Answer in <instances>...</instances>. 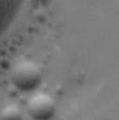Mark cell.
Here are the masks:
<instances>
[{"label":"cell","instance_id":"obj_3","mask_svg":"<svg viewBox=\"0 0 119 120\" xmlns=\"http://www.w3.org/2000/svg\"><path fill=\"white\" fill-rule=\"evenodd\" d=\"M0 120H22V112L16 105H8L0 112Z\"/></svg>","mask_w":119,"mask_h":120},{"label":"cell","instance_id":"obj_2","mask_svg":"<svg viewBox=\"0 0 119 120\" xmlns=\"http://www.w3.org/2000/svg\"><path fill=\"white\" fill-rule=\"evenodd\" d=\"M27 111L34 120H49L54 115L56 103L47 93H38L28 99Z\"/></svg>","mask_w":119,"mask_h":120},{"label":"cell","instance_id":"obj_1","mask_svg":"<svg viewBox=\"0 0 119 120\" xmlns=\"http://www.w3.org/2000/svg\"><path fill=\"white\" fill-rule=\"evenodd\" d=\"M41 80L40 68L32 61H21L12 70V81L21 90H32Z\"/></svg>","mask_w":119,"mask_h":120}]
</instances>
